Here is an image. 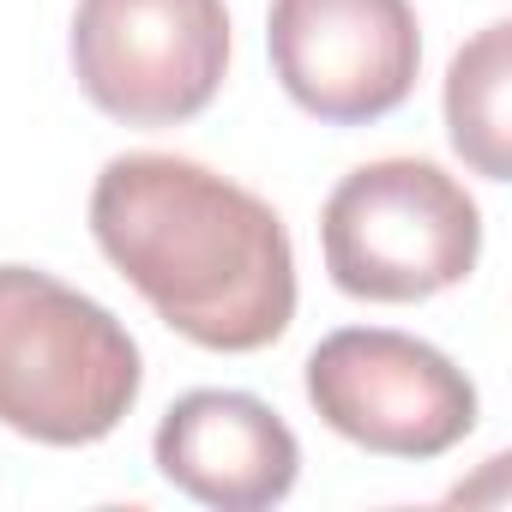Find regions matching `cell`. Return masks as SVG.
Listing matches in <instances>:
<instances>
[{
    "instance_id": "6",
    "label": "cell",
    "mask_w": 512,
    "mask_h": 512,
    "mask_svg": "<svg viewBox=\"0 0 512 512\" xmlns=\"http://www.w3.org/2000/svg\"><path fill=\"white\" fill-rule=\"evenodd\" d=\"M272 73L326 127H368L410 103L422 25L410 0H272Z\"/></svg>"
},
{
    "instance_id": "7",
    "label": "cell",
    "mask_w": 512,
    "mask_h": 512,
    "mask_svg": "<svg viewBox=\"0 0 512 512\" xmlns=\"http://www.w3.org/2000/svg\"><path fill=\"white\" fill-rule=\"evenodd\" d=\"M151 458L169 488L217 512H266L302 476L296 428L266 398L217 392V386L181 392L163 410L151 434Z\"/></svg>"
},
{
    "instance_id": "2",
    "label": "cell",
    "mask_w": 512,
    "mask_h": 512,
    "mask_svg": "<svg viewBox=\"0 0 512 512\" xmlns=\"http://www.w3.org/2000/svg\"><path fill=\"white\" fill-rule=\"evenodd\" d=\"M139 386V344L103 302L37 266H0V428L91 446L127 422Z\"/></svg>"
},
{
    "instance_id": "4",
    "label": "cell",
    "mask_w": 512,
    "mask_h": 512,
    "mask_svg": "<svg viewBox=\"0 0 512 512\" xmlns=\"http://www.w3.org/2000/svg\"><path fill=\"white\" fill-rule=\"evenodd\" d=\"M73 79L121 127H181L223 91L229 7L223 0H79Z\"/></svg>"
},
{
    "instance_id": "1",
    "label": "cell",
    "mask_w": 512,
    "mask_h": 512,
    "mask_svg": "<svg viewBox=\"0 0 512 512\" xmlns=\"http://www.w3.org/2000/svg\"><path fill=\"white\" fill-rule=\"evenodd\" d=\"M91 235L151 314L199 350L253 356L296 320V247L284 217L193 157H109L91 187Z\"/></svg>"
},
{
    "instance_id": "3",
    "label": "cell",
    "mask_w": 512,
    "mask_h": 512,
    "mask_svg": "<svg viewBox=\"0 0 512 512\" xmlns=\"http://www.w3.org/2000/svg\"><path fill=\"white\" fill-rule=\"evenodd\" d=\"M320 253L356 302H428L476 272L482 211L440 163L374 157L326 193Z\"/></svg>"
},
{
    "instance_id": "5",
    "label": "cell",
    "mask_w": 512,
    "mask_h": 512,
    "mask_svg": "<svg viewBox=\"0 0 512 512\" xmlns=\"http://www.w3.org/2000/svg\"><path fill=\"white\" fill-rule=\"evenodd\" d=\"M314 416L380 458H440L476 428V386L470 374L392 326H344L314 344L302 368Z\"/></svg>"
},
{
    "instance_id": "8",
    "label": "cell",
    "mask_w": 512,
    "mask_h": 512,
    "mask_svg": "<svg viewBox=\"0 0 512 512\" xmlns=\"http://www.w3.org/2000/svg\"><path fill=\"white\" fill-rule=\"evenodd\" d=\"M512 49V25L494 19L482 25L446 67V133L452 151L482 175V181H506V61Z\"/></svg>"
}]
</instances>
